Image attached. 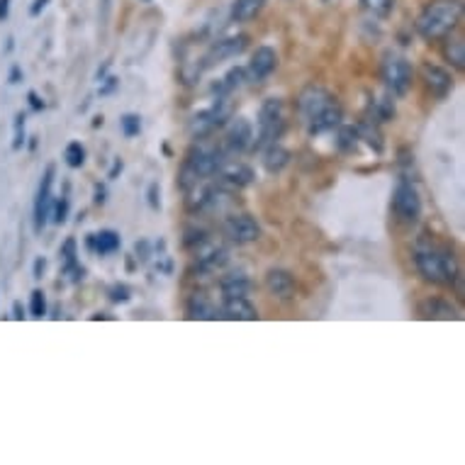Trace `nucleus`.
<instances>
[{
    "mask_svg": "<svg viewBox=\"0 0 465 465\" xmlns=\"http://www.w3.org/2000/svg\"><path fill=\"white\" fill-rule=\"evenodd\" d=\"M185 314L188 320H200V322H214L220 320V307L214 305L213 300L205 298L203 292H195L185 302Z\"/></svg>",
    "mask_w": 465,
    "mask_h": 465,
    "instance_id": "6ab92c4d",
    "label": "nucleus"
},
{
    "mask_svg": "<svg viewBox=\"0 0 465 465\" xmlns=\"http://www.w3.org/2000/svg\"><path fill=\"white\" fill-rule=\"evenodd\" d=\"M110 13V0H103V17H107Z\"/></svg>",
    "mask_w": 465,
    "mask_h": 465,
    "instance_id": "8fccbe9b",
    "label": "nucleus"
},
{
    "mask_svg": "<svg viewBox=\"0 0 465 465\" xmlns=\"http://www.w3.org/2000/svg\"><path fill=\"white\" fill-rule=\"evenodd\" d=\"M13 42H15V39L10 37V39H8V46H5V52H13V46H15V45H13Z\"/></svg>",
    "mask_w": 465,
    "mask_h": 465,
    "instance_id": "864d4df0",
    "label": "nucleus"
},
{
    "mask_svg": "<svg viewBox=\"0 0 465 465\" xmlns=\"http://www.w3.org/2000/svg\"><path fill=\"white\" fill-rule=\"evenodd\" d=\"M49 3H52V0H35V3H32V5H30V15L32 17H39V15H42V13H45Z\"/></svg>",
    "mask_w": 465,
    "mask_h": 465,
    "instance_id": "c03bdc74",
    "label": "nucleus"
},
{
    "mask_svg": "<svg viewBox=\"0 0 465 465\" xmlns=\"http://www.w3.org/2000/svg\"><path fill=\"white\" fill-rule=\"evenodd\" d=\"M100 124H103V114H100V117H95V120H93V127H100Z\"/></svg>",
    "mask_w": 465,
    "mask_h": 465,
    "instance_id": "603ef678",
    "label": "nucleus"
},
{
    "mask_svg": "<svg viewBox=\"0 0 465 465\" xmlns=\"http://www.w3.org/2000/svg\"><path fill=\"white\" fill-rule=\"evenodd\" d=\"M25 124H27V114L17 113L15 124H13V152H23L25 142H27V132H25Z\"/></svg>",
    "mask_w": 465,
    "mask_h": 465,
    "instance_id": "7c9ffc66",
    "label": "nucleus"
},
{
    "mask_svg": "<svg viewBox=\"0 0 465 465\" xmlns=\"http://www.w3.org/2000/svg\"><path fill=\"white\" fill-rule=\"evenodd\" d=\"M229 120V100L224 95H217L214 103L205 110H200L191 117V123H188V132H191V137L200 139L207 137V134H213L217 127Z\"/></svg>",
    "mask_w": 465,
    "mask_h": 465,
    "instance_id": "0eeeda50",
    "label": "nucleus"
},
{
    "mask_svg": "<svg viewBox=\"0 0 465 465\" xmlns=\"http://www.w3.org/2000/svg\"><path fill=\"white\" fill-rule=\"evenodd\" d=\"M107 200V188L103 183H95V188H93V203L95 205H105Z\"/></svg>",
    "mask_w": 465,
    "mask_h": 465,
    "instance_id": "79ce46f5",
    "label": "nucleus"
},
{
    "mask_svg": "<svg viewBox=\"0 0 465 465\" xmlns=\"http://www.w3.org/2000/svg\"><path fill=\"white\" fill-rule=\"evenodd\" d=\"M275 69H278V52H275L273 46L263 45L253 52L252 62L246 66V78L252 84H263Z\"/></svg>",
    "mask_w": 465,
    "mask_h": 465,
    "instance_id": "ddd939ff",
    "label": "nucleus"
},
{
    "mask_svg": "<svg viewBox=\"0 0 465 465\" xmlns=\"http://www.w3.org/2000/svg\"><path fill=\"white\" fill-rule=\"evenodd\" d=\"M220 320L256 322L259 320V310L249 302V298H224L220 307Z\"/></svg>",
    "mask_w": 465,
    "mask_h": 465,
    "instance_id": "f3484780",
    "label": "nucleus"
},
{
    "mask_svg": "<svg viewBox=\"0 0 465 465\" xmlns=\"http://www.w3.org/2000/svg\"><path fill=\"white\" fill-rule=\"evenodd\" d=\"M27 103H30V107H32V110H35V113H42V110H45V107H46V103H45V100H42V95H39L37 91L27 93Z\"/></svg>",
    "mask_w": 465,
    "mask_h": 465,
    "instance_id": "a19ab883",
    "label": "nucleus"
},
{
    "mask_svg": "<svg viewBox=\"0 0 465 465\" xmlns=\"http://www.w3.org/2000/svg\"><path fill=\"white\" fill-rule=\"evenodd\" d=\"M246 46H249V35H234V37H224L213 42V46L207 49L205 56H203V62L198 66L200 71L214 69L217 64H224L229 59H237L242 54L246 52Z\"/></svg>",
    "mask_w": 465,
    "mask_h": 465,
    "instance_id": "1a4fd4ad",
    "label": "nucleus"
},
{
    "mask_svg": "<svg viewBox=\"0 0 465 465\" xmlns=\"http://www.w3.org/2000/svg\"><path fill=\"white\" fill-rule=\"evenodd\" d=\"M217 183L224 185L227 191H242L253 183V171L246 163H224L217 173Z\"/></svg>",
    "mask_w": 465,
    "mask_h": 465,
    "instance_id": "dca6fc26",
    "label": "nucleus"
},
{
    "mask_svg": "<svg viewBox=\"0 0 465 465\" xmlns=\"http://www.w3.org/2000/svg\"><path fill=\"white\" fill-rule=\"evenodd\" d=\"M266 5V0H234L232 3V20L234 23H249L259 15Z\"/></svg>",
    "mask_w": 465,
    "mask_h": 465,
    "instance_id": "393cba45",
    "label": "nucleus"
},
{
    "mask_svg": "<svg viewBox=\"0 0 465 465\" xmlns=\"http://www.w3.org/2000/svg\"><path fill=\"white\" fill-rule=\"evenodd\" d=\"M107 298H110V302H114V305H124V302H130L132 290L127 288L124 282H114V285H110V290H107Z\"/></svg>",
    "mask_w": 465,
    "mask_h": 465,
    "instance_id": "c9c22d12",
    "label": "nucleus"
},
{
    "mask_svg": "<svg viewBox=\"0 0 465 465\" xmlns=\"http://www.w3.org/2000/svg\"><path fill=\"white\" fill-rule=\"evenodd\" d=\"M123 168H124L123 159H114V163H113V168H110V173H107V178H110V181H114V178L123 173Z\"/></svg>",
    "mask_w": 465,
    "mask_h": 465,
    "instance_id": "a18cd8bd",
    "label": "nucleus"
},
{
    "mask_svg": "<svg viewBox=\"0 0 465 465\" xmlns=\"http://www.w3.org/2000/svg\"><path fill=\"white\" fill-rule=\"evenodd\" d=\"M123 237L114 229H100L98 234H93V253L98 256H110V253L120 252Z\"/></svg>",
    "mask_w": 465,
    "mask_h": 465,
    "instance_id": "4be33fe9",
    "label": "nucleus"
},
{
    "mask_svg": "<svg viewBox=\"0 0 465 465\" xmlns=\"http://www.w3.org/2000/svg\"><path fill=\"white\" fill-rule=\"evenodd\" d=\"M324 3H329V0H324Z\"/></svg>",
    "mask_w": 465,
    "mask_h": 465,
    "instance_id": "5fc2aeb1",
    "label": "nucleus"
},
{
    "mask_svg": "<svg viewBox=\"0 0 465 465\" xmlns=\"http://www.w3.org/2000/svg\"><path fill=\"white\" fill-rule=\"evenodd\" d=\"M120 127H123V134L127 139L139 137V132H142V117L137 113H124L120 117Z\"/></svg>",
    "mask_w": 465,
    "mask_h": 465,
    "instance_id": "473e14b6",
    "label": "nucleus"
},
{
    "mask_svg": "<svg viewBox=\"0 0 465 465\" xmlns=\"http://www.w3.org/2000/svg\"><path fill=\"white\" fill-rule=\"evenodd\" d=\"M54 178H56V166H46L45 176L39 181L37 195H35V205H32V224H35V234H42V229L46 227L49 222V214H52V188Z\"/></svg>",
    "mask_w": 465,
    "mask_h": 465,
    "instance_id": "9b49d317",
    "label": "nucleus"
},
{
    "mask_svg": "<svg viewBox=\"0 0 465 465\" xmlns=\"http://www.w3.org/2000/svg\"><path fill=\"white\" fill-rule=\"evenodd\" d=\"M45 271H46V259L45 256H37V259H35V266H32V278H42V275H45Z\"/></svg>",
    "mask_w": 465,
    "mask_h": 465,
    "instance_id": "37998d69",
    "label": "nucleus"
},
{
    "mask_svg": "<svg viewBox=\"0 0 465 465\" xmlns=\"http://www.w3.org/2000/svg\"><path fill=\"white\" fill-rule=\"evenodd\" d=\"M64 161L69 168H81L85 163V146L81 142H69L64 149Z\"/></svg>",
    "mask_w": 465,
    "mask_h": 465,
    "instance_id": "c756f323",
    "label": "nucleus"
},
{
    "mask_svg": "<svg viewBox=\"0 0 465 465\" xmlns=\"http://www.w3.org/2000/svg\"><path fill=\"white\" fill-rule=\"evenodd\" d=\"M446 39V45H443V56L449 59L450 66H456V69L463 71L465 69V42L460 37H443Z\"/></svg>",
    "mask_w": 465,
    "mask_h": 465,
    "instance_id": "bb28decb",
    "label": "nucleus"
},
{
    "mask_svg": "<svg viewBox=\"0 0 465 465\" xmlns=\"http://www.w3.org/2000/svg\"><path fill=\"white\" fill-rule=\"evenodd\" d=\"M336 146H339V152L341 153H356L359 152L361 137H359V127H353V124H339L336 127Z\"/></svg>",
    "mask_w": 465,
    "mask_h": 465,
    "instance_id": "a878e982",
    "label": "nucleus"
},
{
    "mask_svg": "<svg viewBox=\"0 0 465 465\" xmlns=\"http://www.w3.org/2000/svg\"><path fill=\"white\" fill-rule=\"evenodd\" d=\"M222 234L237 246L253 244L256 239H261V224L252 214H227L222 222Z\"/></svg>",
    "mask_w": 465,
    "mask_h": 465,
    "instance_id": "9d476101",
    "label": "nucleus"
},
{
    "mask_svg": "<svg viewBox=\"0 0 465 465\" xmlns=\"http://www.w3.org/2000/svg\"><path fill=\"white\" fill-rule=\"evenodd\" d=\"M146 203H149V207H152L153 213H159V210H161V188H159V183L149 185V191H146Z\"/></svg>",
    "mask_w": 465,
    "mask_h": 465,
    "instance_id": "4c0bfd02",
    "label": "nucleus"
},
{
    "mask_svg": "<svg viewBox=\"0 0 465 465\" xmlns=\"http://www.w3.org/2000/svg\"><path fill=\"white\" fill-rule=\"evenodd\" d=\"M134 252H137V259L142 261V263H146V261L152 259V244H149L146 239H139L137 244H134Z\"/></svg>",
    "mask_w": 465,
    "mask_h": 465,
    "instance_id": "58836bf2",
    "label": "nucleus"
},
{
    "mask_svg": "<svg viewBox=\"0 0 465 465\" xmlns=\"http://www.w3.org/2000/svg\"><path fill=\"white\" fill-rule=\"evenodd\" d=\"M69 210H71V200L69 195H62L59 200H54L52 203V222L54 224H64V222L69 220Z\"/></svg>",
    "mask_w": 465,
    "mask_h": 465,
    "instance_id": "72a5a7b5",
    "label": "nucleus"
},
{
    "mask_svg": "<svg viewBox=\"0 0 465 465\" xmlns=\"http://www.w3.org/2000/svg\"><path fill=\"white\" fill-rule=\"evenodd\" d=\"M392 210L404 224H414L421 217V198L420 191L414 188L410 178H400V183L395 185L392 193Z\"/></svg>",
    "mask_w": 465,
    "mask_h": 465,
    "instance_id": "6e6552de",
    "label": "nucleus"
},
{
    "mask_svg": "<svg viewBox=\"0 0 465 465\" xmlns=\"http://www.w3.org/2000/svg\"><path fill=\"white\" fill-rule=\"evenodd\" d=\"M421 81H424L427 91L436 100H443L453 91V76L446 69H441V66H436V64H424L421 66Z\"/></svg>",
    "mask_w": 465,
    "mask_h": 465,
    "instance_id": "4468645a",
    "label": "nucleus"
},
{
    "mask_svg": "<svg viewBox=\"0 0 465 465\" xmlns=\"http://www.w3.org/2000/svg\"><path fill=\"white\" fill-rule=\"evenodd\" d=\"M227 263H229L227 249H210V252L200 253L195 268H198V273L210 275V273H217V271H222V268L227 266Z\"/></svg>",
    "mask_w": 465,
    "mask_h": 465,
    "instance_id": "5701e85b",
    "label": "nucleus"
},
{
    "mask_svg": "<svg viewBox=\"0 0 465 465\" xmlns=\"http://www.w3.org/2000/svg\"><path fill=\"white\" fill-rule=\"evenodd\" d=\"M253 144V127L246 117H237L232 120L227 130V137H224V153L227 156H239V153L252 152Z\"/></svg>",
    "mask_w": 465,
    "mask_h": 465,
    "instance_id": "f8f14e48",
    "label": "nucleus"
},
{
    "mask_svg": "<svg viewBox=\"0 0 465 465\" xmlns=\"http://www.w3.org/2000/svg\"><path fill=\"white\" fill-rule=\"evenodd\" d=\"M25 317H27V314H25V307H23V302H13V320L23 322Z\"/></svg>",
    "mask_w": 465,
    "mask_h": 465,
    "instance_id": "49530a36",
    "label": "nucleus"
},
{
    "mask_svg": "<svg viewBox=\"0 0 465 465\" xmlns=\"http://www.w3.org/2000/svg\"><path fill=\"white\" fill-rule=\"evenodd\" d=\"M220 290L222 298H246L253 290V282L244 271H234V273L222 275Z\"/></svg>",
    "mask_w": 465,
    "mask_h": 465,
    "instance_id": "aec40b11",
    "label": "nucleus"
},
{
    "mask_svg": "<svg viewBox=\"0 0 465 465\" xmlns=\"http://www.w3.org/2000/svg\"><path fill=\"white\" fill-rule=\"evenodd\" d=\"M382 81L388 85L390 95L404 98L414 81V69L410 59H404L400 54H388L385 62H382Z\"/></svg>",
    "mask_w": 465,
    "mask_h": 465,
    "instance_id": "423d86ee",
    "label": "nucleus"
},
{
    "mask_svg": "<svg viewBox=\"0 0 465 465\" xmlns=\"http://www.w3.org/2000/svg\"><path fill=\"white\" fill-rule=\"evenodd\" d=\"M46 314V295L42 292V290H32L30 295V317H35V320H42Z\"/></svg>",
    "mask_w": 465,
    "mask_h": 465,
    "instance_id": "f704fd0d",
    "label": "nucleus"
},
{
    "mask_svg": "<svg viewBox=\"0 0 465 465\" xmlns=\"http://www.w3.org/2000/svg\"><path fill=\"white\" fill-rule=\"evenodd\" d=\"M285 127L282 120V100L281 98H266L259 110V132L253 134L252 152H261L268 144L278 142Z\"/></svg>",
    "mask_w": 465,
    "mask_h": 465,
    "instance_id": "39448f33",
    "label": "nucleus"
},
{
    "mask_svg": "<svg viewBox=\"0 0 465 465\" xmlns=\"http://www.w3.org/2000/svg\"><path fill=\"white\" fill-rule=\"evenodd\" d=\"M414 266H417L424 281L443 285V288H450L453 281L460 275L456 256L449 252H441V249H417L414 252Z\"/></svg>",
    "mask_w": 465,
    "mask_h": 465,
    "instance_id": "20e7f679",
    "label": "nucleus"
},
{
    "mask_svg": "<svg viewBox=\"0 0 465 465\" xmlns=\"http://www.w3.org/2000/svg\"><path fill=\"white\" fill-rule=\"evenodd\" d=\"M371 113H373V123H390L395 120V103L390 98H378L371 103Z\"/></svg>",
    "mask_w": 465,
    "mask_h": 465,
    "instance_id": "c85d7f7f",
    "label": "nucleus"
},
{
    "mask_svg": "<svg viewBox=\"0 0 465 465\" xmlns=\"http://www.w3.org/2000/svg\"><path fill=\"white\" fill-rule=\"evenodd\" d=\"M100 91H98V95H110V93L114 91V88H117V85H120V81H117V78L114 76H105L103 78V81H100Z\"/></svg>",
    "mask_w": 465,
    "mask_h": 465,
    "instance_id": "ea45409f",
    "label": "nucleus"
},
{
    "mask_svg": "<svg viewBox=\"0 0 465 465\" xmlns=\"http://www.w3.org/2000/svg\"><path fill=\"white\" fill-rule=\"evenodd\" d=\"M227 153L224 149H205V146H193L181 168V178L178 183L183 191L191 193L195 185H200L205 178L217 176L222 166L227 163Z\"/></svg>",
    "mask_w": 465,
    "mask_h": 465,
    "instance_id": "7ed1b4c3",
    "label": "nucleus"
},
{
    "mask_svg": "<svg viewBox=\"0 0 465 465\" xmlns=\"http://www.w3.org/2000/svg\"><path fill=\"white\" fill-rule=\"evenodd\" d=\"M463 0H431L417 17L414 30L420 32V37L429 39V42L449 37L463 20Z\"/></svg>",
    "mask_w": 465,
    "mask_h": 465,
    "instance_id": "f03ea898",
    "label": "nucleus"
},
{
    "mask_svg": "<svg viewBox=\"0 0 465 465\" xmlns=\"http://www.w3.org/2000/svg\"><path fill=\"white\" fill-rule=\"evenodd\" d=\"M246 69L244 66H234V69L227 71V76L222 78L220 84L214 85V91H217V95H224V98H229L232 93L239 91L242 85H246Z\"/></svg>",
    "mask_w": 465,
    "mask_h": 465,
    "instance_id": "b1692460",
    "label": "nucleus"
},
{
    "mask_svg": "<svg viewBox=\"0 0 465 465\" xmlns=\"http://www.w3.org/2000/svg\"><path fill=\"white\" fill-rule=\"evenodd\" d=\"M261 152H263V168H266L268 173H281L282 168L290 163V152L282 144H278V142L268 144Z\"/></svg>",
    "mask_w": 465,
    "mask_h": 465,
    "instance_id": "412c9836",
    "label": "nucleus"
},
{
    "mask_svg": "<svg viewBox=\"0 0 465 465\" xmlns=\"http://www.w3.org/2000/svg\"><path fill=\"white\" fill-rule=\"evenodd\" d=\"M8 81L10 84H20V81H23V69H20V66H13V69H10V76H8Z\"/></svg>",
    "mask_w": 465,
    "mask_h": 465,
    "instance_id": "de8ad7c7",
    "label": "nucleus"
},
{
    "mask_svg": "<svg viewBox=\"0 0 465 465\" xmlns=\"http://www.w3.org/2000/svg\"><path fill=\"white\" fill-rule=\"evenodd\" d=\"M363 10L375 17H388L395 10V0H361Z\"/></svg>",
    "mask_w": 465,
    "mask_h": 465,
    "instance_id": "2f4dec72",
    "label": "nucleus"
},
{
    "mask_svg": "<svg viewBox=\"0 0 465 465\" xmlns=\"http://www.w3.org/2000/svg\"><path fill=\"white\" fill-rule=\"evenodd\" d=\"M298 110L307 134L312 137L336 130L343 120L341 103L324 85H307L305 91L300 93Z\"/></svg>",
    "mask_w": 465,
    "mask_h": 465,
    "instance_id": "f257e3e1",
    "label": "nucleus"
},
{
    "mask_svg": "<svg viewBox=\"0 0 465 465\" xmlns=\"http://www.w3.org/2000/svg\"><path fill=\"white\" fill-rule=\"evenodd\" d=\"M91 320L93 322H95V320H113V317H107V314H93Z\"/></svg>",
    "mask_w": 465,
    "mask_h": 465,
    "instance_id": "3c124183",
    "label": "nucleus"
},
{
    "mask_svg": "<svg viewBox=\"0 0 465 465\" xmlns=\"http://www.w3.org/2000/svg\"><path fill=\"white\" fill-rule=\"evenodd\" d=\"M417 314L421 320H460V312L450 305L449 300L441 298H427L421 300L417 307Z\"/></svg>",
    "mask_w": 465,
    "mask_h": 465,
    "instance_id": "a211bd4d",
    "label": "nucleus"
},
{
    "mask_svg": "<svg viewBox=\"0 0 465 465\" xmlns=\"http://www.w3.org/2000/svg\"><path fill=\"white\" fill-rule=\"evenodd\" d=\"M207 244V232L200 227H188L185 229L183 246L185 249H193V246H205Z\"/></svg>",
    "mask_w": 465,
    "mask_h": 465,
    "instance_id": "e433bc0d",
    "label": "nucleus"
},
{
    "mask_svg": "<svg viewBox=\"0 0 465 465\" xmlns=\"http://www.w3.org/2000/svg\"><path fill=\"white\" fill-rule=\"evenodd\" d=\"M266 290L278 300H292L298 292V281L285 268H271L266 273Z\"/></svg>",
    "mask_w": 465,
    "mask_h": 465,
    "instance_id": "2eb2a0df",
    "label": "nucleus"
},
{
    "mask_svg": "<svg viewBox=\"0 0 465 465\" xmlns=\"http://www.w3.org/2000/svg\"><path fill=\"white\" fill-rule=\"evenodd\" d=\"M10 15V0H0V23H5Z\"/></svg>",
    "mask_w": 465,
    "mask_h": 465,
    "instance_id": "09e8293b",
    "label": "nucleus"
},
{
    "mask_svg": "<svg viewBox=\"0 0 465 465\" xmlns=\"http://www.w3.org/2000/svg\"><path fill=\"white\" fill-rule=\"evenodd\" d=\"M359 137L361 142H366L371 149H375V153H382V149H385V142H382V134L381 130H378V123H361L359 124Z\"/></svg>",
    "mask_w": 465,
    "mask_h": 465,
    "instance_id": "cd10ccee",
    "label": "nucleus"
}]
</instances>
